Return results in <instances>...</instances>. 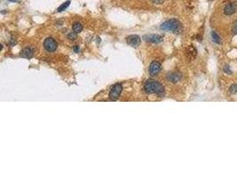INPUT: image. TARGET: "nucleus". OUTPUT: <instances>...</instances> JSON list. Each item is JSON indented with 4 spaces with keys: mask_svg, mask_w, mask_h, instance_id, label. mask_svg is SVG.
I'll return each mask as SVG.
<instances>
[{
    "mask_svg": "<svg viewBox=\"0 0 237 177\" xmlns=\"http://www.w3.org/2000/svg\"><path fill=\"white\" fill-rule=\"evenodd\" d=\"M34 55V50L30 47H26L21 51V56L25 59H31Z\"/></svg>",
    "mask_w": 237,
    "mask_h": 177,
    "instance_id": "obj_11",
    "label": "nucleus"
},
{
    "mask_svg": "<svg viewBox=\"0 0 237 177\" xmlns=\"http://www.w3.org/2000/svg\"><path fill=\"white\" fill-rule=\"evenodd\" d=\"M144 39L147 42H150V43L158 44V43H161L163 38L162 35H149L144 36Z\"/></svg>",
    "mask_w": 237,
    "mask_h": 177,
    "instance_id": "obj_9",
    "label": "nucleus"
},
{
    "mask_svg": "<svg viewBox=\"0 0 237 177\" xmlns=\"http://www.w3.org/2000/svg\"><path fill=\"white\" fill-rule=\"evenodd\" d=\"M144 90L147 94H156L158 97L165 95L164 87L157 81L147 80L144 85Z\"/></svg>",
    "mask_w": 237,
    "mask_h": 177,
    "instance_id": "obj_1",
    "label": "nucleus"
},
{
    "mask_svg": "<svg viewBox=\"0 0 237 177\" xmlns=\"http://www.w3.org/2000/svg\"><path fill=\"white\" fill-rule=\"evenodd\" d=\"M161 30L165 32H172L173 34H180L183 31L182 24L176 19H172L169 20H166L161 25Z\"/></svg>",
    "mask_w": 237,
    "mask_h": 177,
    "instance_id": "obj_2",
    "label": "nucleus"
},
{
    "mask_svg": "<svg viewBox=\"0 0 237 177\" xmlns=\"http://www.w3.org/2000/svg\"><path fill=\"white\" fill-rule=\"evenodd\" d=\"M126 41L129 45H131V47H134V48L138 47L141 44V37L138 36L137 35H131L127 36Z\"/></svg>",
    "mask_w": 237,
    "mask_h": 177,
    "instance_id": "obj_5",
    "label": "nucleus"
},
{
    "mask_svg": "<svg viewBox=\"0 0 237 177\" xmlns=\"http://www.w3.org/2000/svg\"><path fill=\"white\" fill-rule=\"evenodd\" d=\"M237 10V3L233 2L230 4H227L224 8V14L226 15H232L234 14Z\"/></svg>",
    "mask_w": 237,
    "mask_h": 177,
    "instance_id": "obj_7",
    "label": "nucleus"
},
{
    "mask_svg": "<svg viewBox=\"0 0 237 177\" xmlns=\"http://www.w3.org/2000/svg\"><path fill=\"white\" fill-rule=\"evenodd\" d=\"M123 91V86L121 83H115L114 87L111 89L109 92V98L111 100H116L118 97H120L121 93Z\"/></svg>",
    "mask_w": 237,
    "mask_h": 177,
    "instance_id": "obj_3",
    "label": "nucleus"
},
{
    "mask_svg": "<svg viewBox=\"0 0 237 177\" xmlns=\"http://www.w3.org/2000/svg\"><path fill=\"white\" fill-rule=\"evenodd\" d=\"M68 38L69 39V40H76L77 39V33L76 32H70L68 33Z\"/></svg>",
    "mask_w": 237,
    "mask_h": 177,
    "instance_id": "obj_16",
    "label": "nucleus"
},
{
    "mask_svg": "<svg viewBox=\"0 0 237 177\" xmlns=\"http://www.w3.org/2000/svg\"><path fill=\"white\" fill-rule=\"evenodd\" d=\"M69 5H70V1H67V2H65V3H63L58 9H57V12L58 13H62V12H63L64 10H66L68 6H69Z\"/></svg>",
    "mask_w": 237,
    "mask_h": 177,
    "instance_id": "obj_14",
    "label": "nucleus"
},
{
    "mask_svg": "<svg viewBox=\"0 0 237 177\" xmlns=\"http://www.w3.org/2000/svg\"><path fill=\"white\" fill-rule=\"evenodd\" d=\"M44 47L45 49L47 50L48 52H53L57 50V47H58V44L57 42L52 38V37H47L45 42H44Z\"/></svg>",
    "mask_w": 237,
    "mask_h": 177,
    "instance_id": "obj_4",
    "label": "nucleus"
},
{
    "mask_svg": "<svg viewBox=\"0 0 237 177\" xmlns=\"http://www.w3.org/2000/svg\"><path fill=\"white\" fill-rule=\"evenodd\" d=\"M79 50H80V49H79V47H78V46H77V45L74 47V51H75V52H77V53H78Z\"/></svg>",
    "mask_w": 237,
    "mask_h": 177,
    "instance_id": "obj_20",
    "label": "nucleus"
},
{
    "mask_svg": "<svg viewBox=\"0 0 237 177\" xmlns=\"http://www.w3.org/2000/svg\"><path fill=\"white\" fill-rule=\"evenodd\" d=\"M154 4H156V5H161L164 2V0H151Z\"/></svg>",
    "mask_w": 237,
    "mask_h": 177,
    "instance_id": "obj_19",
    "label": "nucleus"
},
{
    "mask_svg": "<svg viewBox=\"0 0 237 177\" xmlns=\"http://www.w3.org/2000/svg\"><path fill=\"white\" fill-rule=\"evenodd\" d=\"M211 37H212V40H213L214 43H216V44H220L222 43L220 36L215 32V31H212V32H211Z\"/></svg>",
    "mask_w": 237,
    "mask_h": 177,
    "instance_id": "obj_12",
    "label": "nucleus"
},
{
    "mask_svg": "<svg viewBox=\"0 0 237 177\" xmlns=\"http://www.w3.org/2000/svg\"><path fill=\"white\" fill-rule=\"evenodd\" d=\"M196 55H197V50L194 46L189 45L188 48L186 49V57L188 60H194L196 57Z\"/></svg>",
    "mask_w": 237,
    "mask_h": 177,
    "instance_id": "obj_10",
    "label": "nucleus"
},
{
    "mask_svg": "<svg viewBox=\"0 0 237 177\" xmlns=\"http://www.w3.org/2000/svg\"><path fill=\"white\" fill-rule=\"evenodd\" d=\"M223 71H224L226 74H227V75H232L231 68H230V66H227V65L224 66V68H223Z\"/></svg>",
    "mask_w": 237,
    "mask_h": 177,
    "instance_id": "obj_17",
    "label": "nucleus"
},
{
    "mask_svg": "<svg viewBox=\"0 0 237 177\" xmlns=\"http://www.w3.org/2000/svg\"><path fill=\"white\" fill-rule=\"evenodd\" d=\"M181 78H182V75L178 72H171L167 75V80L172 83H176L179 81L181 80Z\"/></svg>",
    "mask_w": 237,
    "mask_h": 177,
    "instance_id": "obj_8",
    "label": "nucleus"
},
{
    "mask_svg": "<svg viewBox=\"0 0 237 177\" xmlns=\"http://www.w3.org/2000/svg\"><path fill=\"white\" fill-rule=\"evenodd\" d=\"M229 91L232 94H236L237 93V84H233L231 85V87L229 88Z\"/></svg>",
    "mask_w": 237,
    "mask_h": 177,
    "instance_id": "obj_15",
    "label": "nucleus"
},
{
    "mask_svg": "<svg viewBox=\"0 0 237 177\" xmlns=\"http://www.w3.org/2000/svg\"><path fill=\"white\" fill-rule=\"evenodd\" d=\"M232 34L237 35V21H235L232 26Z\"/></svg>",
    "mask_w": 237,
    "mask_h": 177,
    "instance_id": "obj_18",
    "label": "nucleus"
},
{
    "mask_svg": "<svg viewBox=\"0 0 237 177\" xmlns=\"http://www.w3.org/2000/svg\"><path fill=\"white\" fill-rule=\"evenodd\" d=\"M82 30H83V26H82L81 23L75 22V23L73 24V31H74V32L78 34V33L82 32Z\"/></svg>",
    "mask_w": 237,
    "mask_h": 177,
    "instance_id": "obj_13",
    "label": "nucleus"
},
{
    "mask_svg": "<svg viewBox=\"0 0 237 177\" xmlns=\"http://www.w3.org/2000/svg\"><path fill=\"white\" fill-rule=\"evenodd\" d=\"M162 69V66L161 64L158 62V61H153L150 66H149V69H148V72H149V75L151 76H156L158 74L160 73Z\"/></svg>",
    "mask_w": 237,
    "mask_h": 177,
    "instance_id": "obj_6",
    "label": "nucleus"
}]
</instances>
